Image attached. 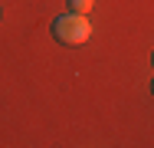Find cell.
<instances>
[{"label":"cell","mask_w":154,"mask_h":148,"mask_svg":"<svg viewBox=\"0 0 154 148\" xmlns=\"http://www.w3.org/2000/svg\"><path fill=\"white\" fill-rule=\"evenodd\" d=\"M53 36L62 46H82L92 36V23L85 20V13H62L53 20Z\"/></svg>","instance_id":"obj_1"},{"label":"cell","mask_w":154,"mask_h":148,"mask_svg":"<svg viewBox=\"0 0 154 148\" xmlns=\"http://www.w3.org/2000/svg\"><path fill=\"white\" fill-rule=\"evenodd\" d=\"M66 3H69L72 13H85V10H92V0H66Z\"/></svg>","instance_id":"obj_2"},{"label":"cell","mask_w":154,"mask_h":148,"mask_svg":"<svg viewBox=\"0 0 154 148\" xmlns=\"http://www.w3.org/2000/svg\"><path fill=\"white\" fill-rule=\"evenodd\" d=\"M151 92H154V82H151Z\"/></svg>","instance_id":"obj_3"},{"label":"cell","mask_w":154,"mask_h":148,"mask_svg":"<svg viewBox=\"0 0 154 148\" xmlns=\"http://www.w3.org/2000/svg\"><path fill=\"white\" fill-rule=\"evenodd\" d=\"M151 63H154V53H151Z\"/></svg>","instance_id":"obj_4"}]
</instances>
